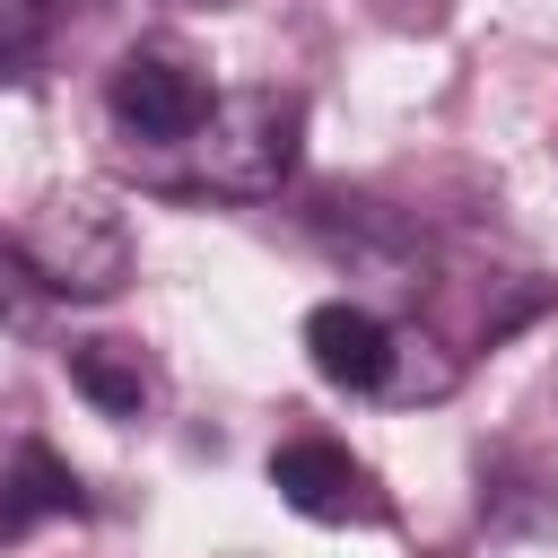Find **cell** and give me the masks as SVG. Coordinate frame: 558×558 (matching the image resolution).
<instances>
[{
  "mask_svg": "<svg viewBox=\"0 0 558 558\" xmlns=\"http://www.w3.org/2000/svg\"><path fill=\"white\" fill-rule=\"evenodd\" d=\"M549 410H558V375H549Z\"/></svg>",
  "mask_w": 558,
  "mask_h": 558,
  "instance_id": "obj_9",
  "label": "cell"
},
{
  "mask_svg": "<svg viewBox=\"0 0 558 558\" xmlns=\"http://www.w3.org/2000/svg\"><path fill=\"white\" fill-rule=\"evenodd\" d=\"M52 9H61V0H0V61L35 52V44H44V26H52Z\"/></svg>",
  "mask_w": 558,
  "mask_h": 558,
  "instance_id": "obj_8",
  "label": "cell"
},
{
  "mask_svg": "<svg viewBox=\"0 0 558 558\" xmlns=\"http://www.w3.org/2000/svg\"><path fill=\"white\" fill-rule=\"evenodd\" d=\"M305 357H314V375L340 384V392H392V357H401V340H392V323H384L375 305L331 296V305L305 314Z\"/></svg>",
  "mask_w": 558,
  "mask_h": 558,
  "instance_id": "obj_5",
  "label": "cell"
},
{
  "mask_svg": "<svg viewBox=\"0 0 558 558\" xmlns=\"http://www.w3.org/2000/svg\"><path fill=\"white\" fill-rule=\"evenodd\" d=\"M70 384L105 418H140V401H148V366L131 340H70Z\"/></svg>",
  "mask_w": 558,
  "mask_h": 558,
  "instance_id": "obj_7",
  "label": "cell"
},
{
  "mask_svg": "<svg viewBox=\"0 0 558 558\" xmlns=\"http://www.w3.org/2000/svg\"><path fill=\"white\" fill-rule=\"evenodd\" d=\"M17 270L52 296H113L131 279V218L105 183H61L17 227Z\"/></svg>",
  "mask_w": 558,
  "mask_h": 558,
  "instance_id": "obj_1",
  "label": "cell"
},
{
  "mask_svg": "<svg viewBox=\"0 0 558 558\" xmlns=\"http://www.w3.org/2000/svg\"><path fill=\"white\" fill-rule=\"evenodd\" d=\"M209 105H218V87H209L201 61L174 52V44H140V52H122L113 78H105V113H113V131H122L131 148H166V157H174V148L209 122Z\"/></svg>",
  "mask_w": 558,
  "mask_h": 558,
  "instance_id": "obj_3",
  "label": "cell"
},
{
  "mask_svg": "<svg viewBox=\"0 0 558 558\" xmlns=\"http://www.w3.org/2000/svg\"><path fill=\"white\" fill-rule=\"evenodd\" d=\"M296 122H305L296 96H279V87H235V96H218L209 122L174 148V157H192L174 183L262 201V192H279V174L296 166Z\"/></svg>",
  "mask_w": 558,
  "mask_h": 558,
  "instance_id": "obj_2",
  "label": "cell"
},
{
  "mask_svg": "<svg viewBox=\"0 0 558 558\" xmlns=\"http://www.w3.org/2000/svg\"><path fill=\"white\" fill-rule=\"evenodd\" d=\"M35 514H78V471H70L44 436L9 427V436H0V532H17V523H35Z\"/></svg>",
  "mask_w": 558,
  "mask_h": 558,
  "instance_id": "obj_6",
  "label": "cell"
},
{
  "mask_svg": "<svg viewBox=\"0 0 558 558\" xmlns=\"http://www.w3.org/2000/svg\"><path fill=\"white\" fill-rule=\"evenodd\" d=\"M270 488L305 523H392V497L375 488V471L331 436H288L270 453Z\"/></svg>",
  "mask_w": 558,
  "mask_h": 558,
  "instance_id": "obj_4",
  "label": "cell"
}]
</instances>
